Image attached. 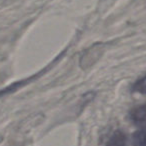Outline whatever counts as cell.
I'll use <instances>...</instances> for the list:
<instances>
[{"label": "cell", "mask_w": 146, "mask_h": 146, "mask_svg": "<svg viewBox=\"0 0 146 146\" xmlns=\"http://www.w3.org/2000/svg\"><path fill=\"white\" fill-rule=\"evenodd\" d=\"M129 117L135 125L146 127V103L134 107L130 111Z\"/></svg>", "instance_id": "6da1fadb"}, {"label": "cell", "mask_w": 146, "mask_h": 146, "mask_svg": "<svg viewBox=\"0 0 146 146\" xmlns=\"http://www.w3.org/2000/svg\"><path fill=\"white\" fill-rule=\"evenodd\" d=\"M101 54V48L98 47V45H95L93 48H90L88 51H86L85 54L82 55V58L80 60V64L82 67H89L96 61V59L99 58Z\"/></svg>", "instance_id": "7a4b0ae2"}, {"label": "cell", "mask_w": 146, "mask_h": 146, "mask_svg": "<svg viewBox=\"0 0 146 146\" xmlns=\"http://www.w3.org/2000/svg\"><path fill=\"white\" fill-rule=\"evenodd\" d=\"M105 146H127L126 134L121 130H117L111 135Z\"/></svg>", "instance_id": "3957f363"}, {"label": "cell", "mask_w": 146, "mask_h": 146, "mask_svg": "<svg viewBox=\"0 0 146 146\" xmlns=\"http://www.w3.org/2000/svg\"><path fill=\"white\" fill-rule=\"evenodd\" d=\"M132 146H146V127L136 130L131 138Z\"/></svg>", "instance_id": "277c9868"}, {"label": "cell", "mask_w": 146, "mask_h": 146, "mask_svg": "<svg viewBox=\"0 0 146 146\" xmlns=\"http://www.w3.org/2000/svg\"><path fill=\"white\" fill-rule=\"evenodd\" d=\"M132 90L135 92H139L141 94H146V75L138 79L132 86Z\"/></svg>", "instance_id": "5b68a950"}]
</instances>
